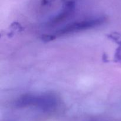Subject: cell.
Here are the masks:
<instances>
[{
    "mask_svg": "<svg viewBox=\"0 0 121 121\" xmlns=\"http://www.w3.org/2000/svg\"><path fill=\"white\" fill-rule=\"evenodd\" d=\"M17 107L24 108L35 106L44 111H50L57 105V99L55 95L52 93H43L42 95L25 94L21 96L15 102Z\"/></svg>",
    "mask_w": 121,
    "mask_h": 121,
    "instance_id": "1",
    "label": "cell"
},
{
    "mask_svg": "<svg viewBox=\"0 0 121 121\" xmlns=\"http://www.w3.org/2000/svg\"><path fill=\"white\" fill-rule=\"evenodd\" d=\"M105 21L106 18L105 17H99L95 19L84 20L80 22H76L67 25L61 29L58 30L56 31L55 35L56 36H60L76 33L80 31L91 29L103 24Z\"/></svg>",
    "mask_w": 121,
    "mask_h": 121,
    "instance_id": "2",
    "label": "cell"
},
{
    "mask_svg": "<svg viewBox=\"0 0 121 121\" xmlns=\"http://www.w3.org/2000/svg\"><path fill=\"white\" fill-rule=\"evenodd\" d=\"M74 9H75V2L69 1V2H63L61 11L56 16L53 17L48 24L50 26H53L65 21L73 14Z\"/></svg>",
    "mask_w": 121,
    "mask_h": 121,
    "instance_id": "3",
    "label": "cell"
},
{
    "mask_svg": "<svg viewBox=\"0 0 121 121\" xmlns=\"http://www.w3.org/2000/svg\"><path fill=\"white\" fill-rule=\"evenodd\" d=\"M108 37L115 43L121 46V34L117 32H113L108 35Z\"/></svg>",
    "mask_w": 121,
    "mask_h": 121,
    "instance_id": "4",
    "label": "cell"
},
{
    "mask_svg": "<svg viewBox=\"0 0 121 121\" xmlns=\"http://www.w3.org/2000/svg\"><path fill=\"white\" fill-rule=\"evenodd\" d=\"M57 38V36L54 34V35H52V34H43L40 36V39L43 41L44 42H49V41H53L55 40Z\"/></svg>",
    "mask_w": 121,
    "mask_h": 121,
    "instance_id": "5",
    "label": "cell"
},
{
    "mask_svg": "<svg viewBox=\"0 0 121 121\" xmlns=\"http://www.w3.org/2000/svg\"><path fill=\"white\" fill-rule=\"evenodd\" d=\"M10 28L11 29L12 32H14V31H21L23 30L21 25L17 22H13Z\"/></svg>",
    "mask_w": 121,
    "mask_h": 121,
    "instance_id": "6",
    "label": "cell"
},
{
    "mask_svg": "<svg viewBox=\"0 0 121 121\" xmlns=\"http://www.w3.org/2000/svg\"><path fill=\"white\" fill-rule=\"evenodd\" d=\"M115 60L121 64V46H119L116 50L115 54Z\"/></svg>",
    "mask_w": 121,
    "mask_h": 121,
    "instance_id": "7",
    "label": "cell"
},
{
    "mask_svg": "<svg viewBox=\"0 0 121 121\" xmlns=\"http://www.w3.org/2000/svg\"><path fill=\"white\" fill-rule=\"evenodd\" d=\"M56 0H41V4L43 5H47L50 4L52 2H54Z\"/></svg>",
    "mask_w": 121,
    "mask_h": 121,
    "instance_id": "8",
    "label": "cell"
},
{
    "mask_svg": "<svg viewBox=\"0 0 121 121\" xmlns=\"http://www.w3.org/2000/svg\"><path fill=\"white\" fill-rule=\"evenodd\" d=\"M61 1H62L63 2H69V1H73V2H74V1H75V0H61Z\"/></svg>",
    "mask_w": 121,
    "mask_h": 121,
    "instance_id": "9",
    "label": "cell"
}]
</instances>
